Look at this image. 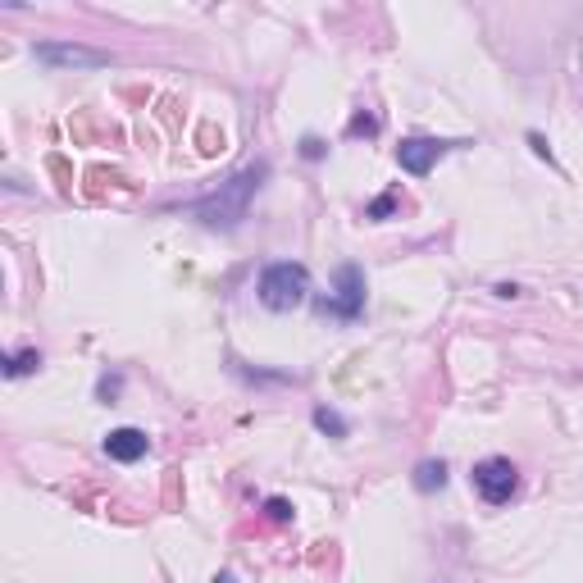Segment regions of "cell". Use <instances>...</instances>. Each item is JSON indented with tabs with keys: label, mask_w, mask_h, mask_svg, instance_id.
I'll list each match as a JSON object with an SVG mask.
<instances>
[{
	"label": "cell",
	"mask_w": 583,
	"mask_h": 583,
	"mask_svg": "<svg viewBox=\"0 0 583 583\" xmlns=\"http://www.w3.org/2000/svg\"><path fill=\"white\" fill-rule=\"evenodd\" d=\"M269 178V164L256 160V164H246V169H237L228 183H219L210 196H201V201L187 205V215L201 219L205 228H219V233H233L237 224L246 219V210H251V201H256L260 183Z\"/></svg>",
	"instance_id": "6da1fadb"
},
{
	"label": "cell",
	"mask_w": 583,
	"mask_h": 583,
	"mask_svg": "<svg viewBox=\"0 0 583 583\" xmlns=\"http://www.w3.org/2000/svg\"><path fill=\"white\" fill-rule=\"evenodd\" d=\"M310 297V269L297 260H274L260 269V301L269 310H297Z\"/></svg>",
	"instance_id": "7a4b0ae2"
},
{
	"label": "cell",
	"mask_w": 583,
	"mask_h": 583,
	"mask_svg": "<svg viewBox=\"0 0 583 583\" xmlns=\"http://www.w3.org/2000/svg\"><path fill=\"white\" fill-rule=\"evenodd\" d=\"M315 310L319 315H333V319H360V310H365V274L356 265H338L333 292L315 297Z\"/></svg>",
	"instance_id": "3957f363"
},
{
	"label": "cell",
	"mask_w": 583,
	"mask_h": 583,
	"mask_svg": "<svg viewBox=\"0 0 583 583\" xmlns=\"http://www.w3.org/2000/svg\"><path fill=\"white\" fill-rule=\"evenodd\" d=\"M474 492H479L488 506H506L520 492V470H515V461H506V456H488V461L474 465Z\"/></svg>",
	"instance_id": "277c9868"
},
{
	"label": "cell",
	"mask_w": 583,
	"mask_h": 583,
	"mask_svg": "<svg viewBox=\"0 0 583 583\" xmlns=\"http://www.w3.org/2000/svg\"><path fill=\"white\" fill-rule=\"evenodd\" d=\"M32 55H37L41 64H51V69H105V64H110V51L78 46V41H37Z\"/></svg>",
	"instance_id": "5b68a950"
},
{
	"label": "cell",
	"mask_w": 583,
	"mask_h": 583,
	"mask_svg": "<svg viewBox=\"0 0 583 583\" xmlns=\"http://www.w3.org/2000/svg\"><path fill=\"white\" fill-rule=\"evenodd\" d=\"M451 146H456V142H442V137H406V142L397 146V164L406 169L410 178H424L433 164L451 151Z\"/></svg>",
	"instance_id": "8992f818"
},
{
	"label": "cell",
	"mask_w": 583,
	"mask_h": 583,
	"mask_svg": "<svg viewBox=\"0 0 583 583\" xmlns=\"http://www.w3.org/2000/svg\"><path fill=\"white\" fill-rule=\"evenodd\" d=\"M146 451H151V438H146L142 429H133V424H123V429H114L110 438H105V456L119 465H133L142 461Z\"/></svg>",
	"instance_id": "52a82bcc"
},
{
	"label": "cell",
	"mask_w": 583,
	"mask_h": 583,
	"mask_svg": "<svg viewBox=\"0 0 583 583\" xmlns=\"http://www.w3.org/2000/svg\"><path fill=\"white\" fill-rule=\"evenodd\" d=\"M415 488H420V492L447 488V461H420V465H415Z\"/></svg>",
	"instance_id": "ba28073f"
},
{
	"label": "cell",
	"mask_w": 583,
	"mask_h": 583,
	"mask_svg": "<svg viewBox=\"0 0 583 583\" xmlns=\"http://www.w3.org/2000/svg\"><path fill=\"white\" fill-rule=\"evenodd\" d=\"M32 369H41V351L37 347L14 351V356L5 360V374H10V379H23V374H32Z\"/></svg>",
	"instance_id": "9c48e42d"
},
{
	"label": "cell",
	"mask_w": 583,
	"mask_h": 583,
	"mask_svg": "<svg viewBox=\"0 0 583 583\" xmlns=\"http://www.w3.org/2000/svg\"><path fill=\"white\" fill-rule=\"evenodd\" d=\"M315 429L328 433V438H347V420H342L338 410H328V406H315Z\"/></svg>",
	"instance_id": "30bf717a"
},
{
	"label": "cell",
	"mask_w": 583,
	"mask_h": 583,
	"mask_svg": "<svg viewBox=\"0 0 583 583\" xmlns=\"http://www.w3.org/2000/svg\"><path fill=\"white\" fill-rule=\"evenodd\" d=\"M392 210H397V192H383L379 201H369V205H365V219H388Z\"/></svg>",
	"instance_id": "8fae6325"
},
{
	"label": "cell",
	"mask_w": 583,
	"mask_h": 583,
	"mask_svg": "<svg viewBox=\"0 0 583 583\" xmlns=\"http://www.w3.org/2000/svg\"><path fill=\"white\" fill-rule=\"evenodd\" d=\"M123 392V374H105L101 383H96V397L105 401V406H114V397Z\"/></svg>",
	"instance_id": "7c38bea8"
},
{
	"label": "cell",
	"mask_w": 583,
	"mask_h": 583,
	"mask_svg": "<svg viewBox=\"0 0 583 583\" xmlns=\"http://www.w3.org/2000/svg\"><path fill=\"white\" fill-rule=\"evenodd\" d=\"M265 515H269L274 524H287V520H292V502H287V497H269V502H265Z\"/></svg>",
	"instance_id": "4fadbf2b"
},
{
	"label": "cell",
	"mask_w": 583,
	"mask_h": 583,
	"mask_svg": "<svg viewBox=\"0 0 583 583\" xmlns=\"http://www.w3.org/2000/svg\"><path fill=\"white\" fill-rule=\"evenodd\" d=\"M347 133L351 137H374V133H379V119H374V114H356Z\"/></svg>",
	"instance_id": "5bb4252c"
},
{
	"label": "cell",
	"mask_w": 583,
	"mask_h": 583,
	"mask_svg": "<svg viewBox=\"0 0 583 583\" xmlns=\"http://www.w3.org/2000/svg\"><path fill=\"white\" fill-rule=\"evenodd\" d=\"M301 155H306V160H324V155H328L324 137H315V133H310V137H301Z\"/></svg>",
	"instance_id": "9a60e30c"
},
{
	"label": "cell",
	"mask_w": 583,
	"mask_h": 583,
	"mask_svg": "<svg viewBox=\"0 0 583 583\" xmlns=\"http://www.w3.org/2000/svg\"><path fill=\"white\" fill-rule=\"evenodd\" d=\"M215 583H233V574H215Z\"/></svg>",
	"instance_id": "2e32d148"
}]
</instances>
